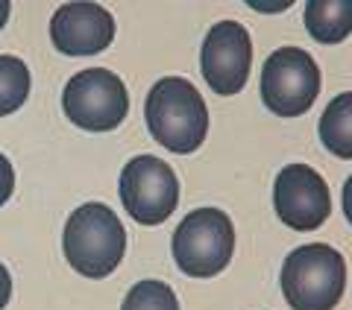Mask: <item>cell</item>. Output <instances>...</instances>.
<instances>
[{
    "instance_id": "obj_1",
    "label": "cell",
    "mask_w": 352,
    "mask_h": 310,
    "mask_svg": "<svg viewBox=\"0 0 352 310\" xmlns=\"http://www.w3.org/2000/svg\"><path fill=\"white\" fill-rule=\"evenodd\" d=\"M144 120L156 143L176 155L200 150L208 132L206 99L182 76H164L150 88L144 103Z\"/></svg>"
},
{
    "instance_id": "obj_2",
    "label": "cell",
    "mask_w": 352,
    "mask_h": 310,
    "mask_svg": "<svg viewBox=\"0 0 352 310\" xmlns=\"http://www.w3.org/2000/svg\"><path fill=\"white\" fill-rule=\"evenodd\" d=\"M62 252L85 278H106L118 270L126 252V231L118 214L103 202H85L68 217Z\"/></svg>"
},
{
    "instance_id": "obj_3",
    "label": "cell",
    "mask_w": 352,
    "mask_h": 310,
    "mask_svg": "<svg viewBox=\"0 0 352 310\" xmlns=\"http://www.w3.org/2000/svg\"><path fill=\"white\" fill-rule=\"evenodd\" d=\"M279 284L294 310H335L346 290V261L326 243H305L285 258Z\"/></svg>"
},
{
    "instance_id": "obj_4",
    "label": "cell",
    "mask_w": 352,
    "mask_h": 310,
    "mask_svg": "<svg viewBox=\"0 0 352 310\" xmlns=\"http://www.w3.org/2000/svg\"><path fill=\"white\" fill-rule=\"evenodd\" d=\"M235 228L220 208H197L173 231V261L191 278H212L232 261Z\"/></svg>"
},
{
    "instance_id": "obj_5",
    "label": "cell",
    "mask_w": 352,
    "mask_h": 310,
    "mask_svg": "<svg viewBox=\"0 0 352 310\" xmlns=\"http://www.w3.org/2000/svg\"><path fill=\"white\" fill-rule=\"evenodd\" d=\"M62 112L74 126L85 132H109L124 123L129 112V94L118 73L106 68H88L71 76L62 91Z\"/></svg>"
},
{
    "instance_id": "obj_6",
    "label": "cell",
    "mask_w": 352,
    "mask_h": 310,
    "mask_svg": "<svg viewBox=\"0 0 352 310\" xmlns=\"http://www.w3.org/2000/svg\"><path fill=\"white\" fill-rule=\"evenodd\" d=\"M320 94V68L302 47L273 50L261 68V99L273 115L300 117Z\"/></svg>"
},
{
    "instance_id": "obj_7",
    "label": "cell",
    "mask_w": 352,
    "mask_h": 310,
    "mask_svg": "<svg viewBox=\"0 0 352 310\" xmlns=\"http://www.w3.org/2000/svg\"><path fill=\"white\" fill-rule=\"evenodd\" d=\"M120 202L141 226L164 223L179 205V179L168 161L156 155H138L120 173Z\"/></svg>"
},
{
    "instance_id": "obj_8",
    "label": "cell",
    "mask_w": 352,
    "mask_h": 310,
    "mask_svg": "<svg viewBox=\"0 0 352 310\" xmlns=\"http://www.w3.org/2000/svg\"><path fill=\"white\" fill-rule=\"evenodd\" d=\"M203 80L214 94L232 97L250 80L252 68V41L244 24L238 21H220L203 38L200 50Z\"/></svg>"
},
{
    "instance_id": "obj_9",
    "label": "cell",
    "mask_w": 352,
    "mask_h": 310,
    "mask_svg": "<svg viewBox=\"0 0 352 310\" xmlns=\"http://www.w3.org/2000/svg\"><path fill=\"white\" fill-rule=\"evenodd\" d=\"M273 208L282 223L294 231H314L332 214V196L314 167L288 164L273 182Z\"/></svg>"
},
{
    "instance_id": "obj_10",
    "label": "cell",
    "mask_w": 352,
    "mask_h": 310,
    "mask_svg": "<svg viewBox=\"0 0 352 310\" xmlns=\"http://www.w3.org/2000/svg\"><path fill=\"white\" fill-rule=\"evenodd\" d=\"M115 38V18L97 3H65L50 18V41L65 56H97Z\"/></svg>"
},
{
    "instance_id": "obj_11",
    "label": "cell",
    "mask_w": 352,
    "mask_h": 310,
    "mask_svg": "<svg viewBox=\"0 0 352 310\" xmlns=\"http://www.w3.org/2000/svg\"><path fill=\"white\" fill-rule=\"evenodd\" d=\"M305 29L320 44H340L352 32V0H308Z\"/></svg>"
},
{
    "instance_id": "obj_12",
    "label": "cell",
    "mask_w": 352,
    "mask_h": 310,
    "mask_svg": "<svg viewBox=\"0 0 352 310\" xmlns=\"http://www.w3.org/2000/svg\"><path fill=\"white\" fill-rule=\"evenodd\" d=\"M323 147L338 158H352V91L338 94L317 123Z\"/></svg>"
},
{
    "instance_id": "obj_13",
    "label": "cell",
    "mask_w": 352,
    "mask_h": 310,
    "mask_svg": "<svg viewBox=\"0 0 352 310\" xmlns=\"http://www.w3.org/2000/svg\"><path fill=\"white\" fill-rule=\"evenodd\" d=\"M30 97V68L18 56H0V117L18 112Z\"/></svg>"
},
{
    "instance_id": "obj_14",
    "label": "cell",
    "mask_w": 352,
    "mask_h": 310,
    "mask_svg": "<svg viewBox=\"0 0 352 310\" xmlns=\"http://www.w3.org/2000/svg\"><path fill=\"white\" fill-rule=\"evenodd\" d=\"M120 310H179V302H176V293L164 281L147 278L138 281L126 293Z\"/></svg>"
},
{
    "instance_id": "obj_15",
    "label": "cell",
    "mask_w": 352,
    "mask_h": 310,
    "mask_svg": "<svg viewBox=\"0 0 352 310\" xmlns=\"http://www.w3.org/2000/svg\"><path fill=\"white\" fill-rule=\"evenodd\" d=\"M15 191V170H12V161L0 152V205H6L12 199Z\"/></svg>"
},
{
    "instance_id": "obj_16",
    "label": "cell",
    "mask_w": 352,
    "mask_h": 310,
    "mask_svg": "<svg viewBox=\"0 0 352 310\" xmlns=\"http://www.w3.org/2000/svg\"><path fill=\"white\" fill-rule=\"evenodd\" d=\"M9 298H12V275L0 263V310L9 305Z\"/></svg>"
},
{
    "instance_id": "obj_17",
    "label": "cell",
    "mask_w": 352,
    "mask_h": 310,
    "mask_svg": "<svg viewBox=\"0 0 352 310\" xmlns=\"http://www.w3.org/2000/svg\"><path fill=\"white\" fill-rule=\"evenodd\" d=\"M340 199H344V217H346V223L352 226V176H346L344 193H340Z\"/></svg>"
},
{
    "instance_id": "obj_18",
    "label": "cell",
    "mask_w": 352,
    "mask_h": 310,
    "mask_svg": "<svg viewBox=\"0 0 352 310\" xmlns=\"http://www.w3.org/2000/svg\"><path fill=\"white\" fill-rule=\"evenodd\" d=\"M9 9H12V6H9V0H0V29H3V27H6V18H9Z\"/></svg>"
}]
</instances>
